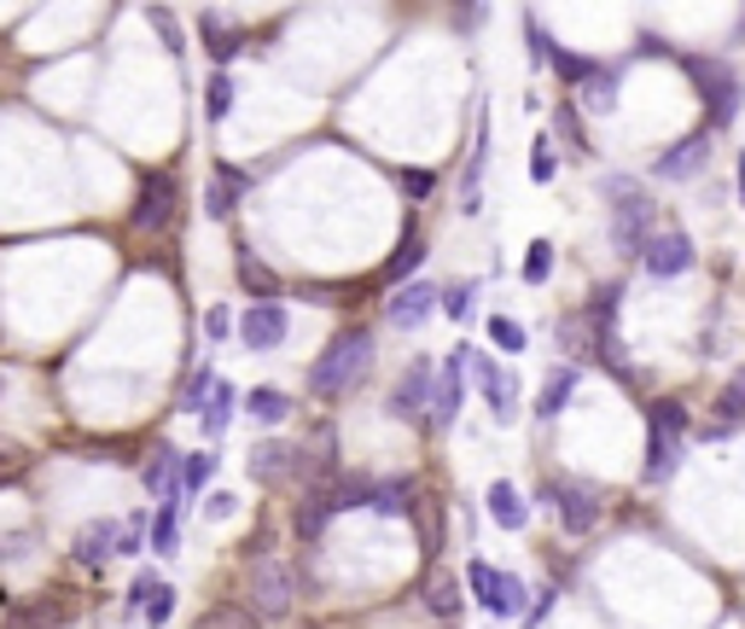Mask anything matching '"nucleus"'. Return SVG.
I'll return each mask as SVG.
<instances>
[{
    "mask_svg": "<svg viewBox=\"0 0 745 629\" xmlns=\"http://www.w3.org/2000/svg\"><path fill=\"white\" fill-rule=\"evenodd\" d=\"M367 368H372V333H367V327H344V333L321 350L315 368H309V391H315V397H344Z\"/></svg>",
    "mask_w": 745,
    "mask_h": 629,
    "instance_id": "f257e3e1",
    "label": "nucleus"
},
{
    "mask_svg": "<svg viewBox=\"0 0 745 629\" xmlns=\"http://www.w3.org/2000/svg\"><path fill=\"white\" fill-rule=\"evenodd\" d=\"M681 449H688V409L681 402H647V460H640V478L658 484L681 466Z\"/></svg>",
    "mask_w": 745,
    "mask_h": 629,
    "instance_id": "f03ea898",
    "label": "nucleus"
},
{
    "mask_svg": "<svg viewBox=\"0 0 745 629\" xmlns=\"http://www.w3.org/2000/svg\"><path fill=\"white\" fill-rule=\"evenodd\" d=\"M606 198H612V239L624 257H640V246L652 239V193L629 175H606Z\"/></svg>",
    "mask_w": 745,
    "mask_h": 629,
    "instance_id": "7ed1b4c3",
    "label": "nucleus"
},
{
    "mask_svg": "<svg viewBox=\"0 0 745 629\" xmlns=\"http://www.w3.org/2000/svg\"><path fill=\"white\" fill-rule=\"evenodd\" d=\"M688 76H693V88H699V99H705V111H711V129L734 123V111H739L734 71L722 65V58H688Z\"/></svg>",
    "mask_w": 745,
    "mask_h": 629,
    "instance_id": "20e7f679",
    "label": "nucleus"
},
{
    "mask_svg": "<svg viewBox=\"0 0 745 629\" xmlns=\"http://www.w3.org/2000/svg\"><path fill=\"white\" fill-rule=\"evenodd\" d=\"M466 368H472V379H478V391L489 402V420L512 425V414H519V379H512L495 356H484V350H466Z\"/></svg>",
    "mask_w": 745,
    "mask_h": 629,
    "instance_id": "39448f33",
    "label": "nucleus"
},
{
    "mask_svg": "<svg viewBox=\"0 0 745 629\" xmlns=\"http://www.w3.org/2000/svg\"><path fill=\"white\" fill-rule=\"evenodd\" d=\"M175 198H181L175 175L170 170H147V175H140V193H134L129 221H134L140 234H163V228H170V216H175Z\"/></svg>",
    "mask_w": 745,
    "mask_h": 629,
    "instance_id": "423d86ee",
    "label": "nucleus"
},
{
    "mask_svg": "<svg viewBox=\"0 0 745 629\" xmlns=\"http://www.w3.org/2000/svg\"><path fill=\"white\" fill-rule=\"evenodd\" d=\"M617 303H624V286H606L594 303H589V333H594V361H606L612 373H629L624 361V338H617Z\"/></svg>",
    "mask_w": 745,
    "mask_h": 629,
    "instance_id": "0eeeda50",
    "label": "nucleus"
},
{
    "mask_svg": "<svg viewBox=\"0 0 745 629\" xmlns=\"http://www.w3.org/2000/svg\"><path fill=\"white\" fill-rule=\"evenodd\" d=\"M292 600H298L292 565L257 560V565H251V612H257V618H285V612H292Z\"/></svg>",
    "mask_w": 745,
    "mask_h": 629,
    "instance_id": "6e6552de",
    "label": "nucleus"
},
{
    "mask_svg": "<svg viewBox=\"0 0 745 629\" xmlns=\"http://www.w3.org/2000/svg\"><path fill=\"white\" fill-rule=\"evenodd\" d=\"M431 391H438V368H431V356L408 361L402 379H397V391H390V414L408 420V425L425 420V414H431Z\"/></svg>",
    "mask_w": 745,
    "mask_h": 629,
    "instance_id": "1a4fd4ad",
    "label": "nucleus"
},
{
    "mask_svg": "<svg viewBox=\"0 0 745 629\" xmlns=\"http://www.w3.org/2000/svg\"><path fill=\"white\" fill-rule=\"evenodd\" d=\"M239 338L245 350H280L285 338H292V310L274 297V303H251V310L239 315Z\"/></svg>",
    "mask_w": 745,
    "mask_h": 629,
    "instance_id": "9d476101",
    "label": "nucleus"
},
{
    "mask_svg": "<svg viewBox=\"0 0 745 629\" xmlns=\"http://www.w3.org/2000/svg\"><path fill=\"white\" fill-rule=\"evenodd\" d=\"M640 269H647L652 280H676V274H688V269H693V239L681 234V228L652 234L647 246H640Z\"/></svg>",
    "mask_w": 745,
    "mask_h": 629,
    "instance_id": "9b49d317",
    "label": "nucleus"
},
{
    "mask_svg": "<svg viewBox=\"0 0 745 629\" xmlns=\"http://www.w3.org/2000/svg\"><path fill=\"white\" fill-rule=\"evenodd\" d=\"M466 350L472 344H461V350H449L443 361V379H438V391H431V425H454V414H461V402H466Z\"/></svg>",
    "mask_w": 745,
    "mask_h": 629,
    "instance_id": "f8f14e48",
    "label": "nucleus"
},
{
    "mask_svg": "<svg viewBox=\"0 0 745 629\" xmlns=\"http://www.w3.org/2000/svg\"><path fill=\"white\" fill-rule=\"evenodd\" d=\"M548 501H553V513H559V524H565L571 536L594 531V519H600V496L594 490H583V484H548Z\"/></svg>",
    "mask_w": 745,
    "mask_h": 629,
    "instance_id": "ddd939ff",
    "label": "nucleus"
},
{
    "mask_svg": "<svg viewBox=\"0 0 745 629\" xmlns=\"http://www.w3.org/2000/svg\"><path fill=\"white\" fill-rule=\"evenodd\" d=\"M438 310V286H431V280H408V286H397L390 292V310H385V321L390 327H420V321Z\"/></svg>",
    "mask_w": 745,
    "mask_h": 629,
    "instance_id": "4468645a",
    "label": "nucleus"
},
{
    "mask_svg": "<svg viewBox=\"0 0 745 629\" xmlns=\"http://www.w3.org/2000/svg\"><path fill=\"white\" fill-rule=\"evenodd\" d=\"M711 164V134H688V140H676V147L652 164V175L658 181H688V175H699Z\"/></svg>",
    "mask_w": 745,
    "mask_h": 629,
    "instance_id": "2eb2a0df",
    "label": "nucleus"
},
{
    "mask_svg": "<svg viewBox=\"0 0 745 629\" xmlns=\"http://www.w3.org/2000/svg\"><path fill=\"white\" fill-rule=\"evenodd\" d=\"M117 542H122V524L117 519H94V524H82V531H76L71 560L76 565H106L117 554Z\"/></svg>",
    "mask_w": 745,
    "mask_h": 629,
    "instance_id": "dca6fc26",
    "label": "nucleus"
},
{
    "mask_svg": "<svg viewBox=\"0 0 745 629\" xmlns=\"http://www.w3.org/2000/svg\"><path fill=\"white\" fill-rule=\"evenodd\" d=\"M245 187H251V175L234 170V164H222V170L210 175V187H204V216H210V221H227V216H234V205L245 198Z\"/></svg>",
    "mask_w": 745,
    "mask_h": 629,
    "instance_id": "f3484780",
    "label": "nucleus"
},
{
    "mask_svg": "<svg viewBox=\"0 0 745 629\" xmlns=\"http://www.w3.org/2000/svg\"><path fill=\"white\" fill-rule=\"evenodd\" d=\"M484 501H489V519L501 524V531H525L530 524V501H525V490H512V478H495Z\"/></svg>",
    "mask_w": 745,
    "mask_h": 629,
    "instance_id": "a211bd4d",
    "label": "nucleus"
},
{
    "mask_svg": "<svg viewBox=\"0 0 745 629\" xmlns=\"http://www.w3.org/2000/svg\"><path fill=\"white\" fill-rule=\"evenodd\" d=\"M251 478L257 484L298 478V449H292V443H257V449H251Z\"/></svg>",
    "mask_w": 745,
    "mask_h": 629,
    "instance_id": "6ab92c4d",
    "label": "nucleus"
},
{
    "mask_svg": "<svg viewBox=\"0 0 745 629\" xmlns=\"http://www.w3.org/2000/svg\"><path fill=\"white\" fill-rule=\"evenodd\" d=\"M372 513L379 519H408L413 513V478H372Z\"/></svg>",
    "mask_w": 745,
    "mask_h": 629,
    "instance_id": "aec40b11",
    "label": "nucleus"
},
{
    "mask_svg": "<svg viewBox=\"0 0 745 629\" xmlns=\"http://www.w3.org/2000/svg\"><path fill=\"white\" fill-rule=\"evenodd\" d=\"M198 35H204V53L216 58V71H227V58H234L239 47H245V35L227 24V18H216V12H204L198 18Z\"/></svg>",
    "mask_w": 745,
    "mask_h": 629,
    "instance_id": "412c9836",
    "label": "nucleus"
},
{
    "mask_svg": "<svg viewBox=\"0 0 745 629\" xmlns=\"http://www.w3.org/2000/svg\"><path fill=\"white\" fill-rule=\"evenodd\" d=\"M140 478H147V490H152V496L181 501V455L170 449V443H163V449L147 460V473H140Z\"/></svg>",
    "mask_w": 745,
    "mask_h": 629,
    "instance_id": "4be33fe9",
    "label": "nucleus"
},
{
    "mask_svg": "<svg viewBox=\"0 0 745 629\" xmlns=\"http://www.w3.org/2000/svg\"><path fill=\"white\" fill-rule=\"evenodd\" d=\"M234 409H239V391H234L227 379H216V384H210V397H204V409H198L204 437H222V432H227V420H234Z\"/></svg>",
    "mask_w": 745,
    "mask_h": 629,
    "instance_id": "5701e85b",
    "label": "nucleus"
},
{
    "mask_svg": "<svg viewBox=\"0 0 745 629\" xmlns=\"http://www.w3.org/2000/svg\"><path fill=\"white\" fill-rule=\"evenodd\" d=\"M530 612V588L512 572H495V595H489V618H525Z\"/></svg>",
    "mask_w": 745,
    "mask_h": 629,
    "instance_id": "b1692460",
    "label": "nucleus"
},
{
    "mask_svg": "<svg viewBox=\"0 0 745 629\" xmlns=\"http://www.w3.org/2000/svg\"><path fill=\"white\" fill-rule=\"evenodd\" d=\"M420 600H425V612L454 618V612H461V577H454V572H431L425 588H420Z\"/></svg>",
    "mask_w": 745,
    "mask_h": 629,
    "instance_id": "393cba45",
    "label": "nucleus"
},
{
    "mask_svg": "<svg viewBox=\"0 0 745 629\" xmlns=\"http://www.w3.org/2000/svg\"><path fill=\"white\" fill-rule=\"evenodd\" d=\"M245 409H251L257 425H280L285 414H292V397H285L280 384H257V391L245 397Z\"/></svg>",
    "mask_w": 745,
    "mask_h": 629,
    "instance_id": "a878e982",
    "label": "nucleus"
},
{
    "mask_svg": "<svg viewBox=\"0 0 745 629\" xmlns=\"http://www.w3.org/2000/svg\"><path fill=\"white\" fill-rule=\"evenodd\" d=\"M239 286L251 292L257 303H274V297H280V274H274V269H262V262H257L251 251H239Z\"/></svg>",
    "mask_w": 745,
    "mask_h": 629,
    "instance_id": "bb28decb",
    "label": "nucleus"
},
{
    "mask_svg": "<svg viewBox=\"0 0 745 629\" xmlns=\"http://www.w3.org/2000/svg\"><path fill=\"white\" fill-rule=\"evenodd\" d=\"M147 542L158 547V554H175L181 547V501H163L158 519H147Z\"/></svg>",
    "mask_w": 745,
    "mask_h": 629,
    "instance_id": "cd10ccee",
    "label": "nucleus"
},
{
    "mask_svg": "<svg viewBox=\"0 0 745 629\" xmlns=\"http://www.w3.org/2000/svg\"><path fill=\"white\" fill-rule=\"evenodd\" d=\"M571 391H576V368H553L548 379H542V397H536V414L542 420H553L559 409L571 402Z\"/></svg>",
    "mask_w": 745,
    "mask_h": 629,
    "instance_id": "c85d7f7f",
    "label": "nucleus"
},
{
    "mask_svg": "<svg viewBox=\"0 0 745 629\" xmlns=\"http://www.w3.org/2000/svg\"><path fill=\"white\" fill-rule=\"evenodd\" d=\"M734 425H745V368L716 391V432H734Z\"/></svg>",
    "mask_w": 745,
    "mask_h": 629,
    "instance_id": "c756f323",
    "label": "nucleus"
},
{
    "mask_svg": "<svg viewBox=\"0 0 745 629\" xmlns=\"http://www.w3.org/2000/svg\"><path fill=\"white\" fill-rule=\"evenodd\" d=\"M617 88H624V76L594 65V71L583 76V106H589V111H612V106H617Z\"/></svg>",
    "mask_w": 745,
    "mask_h": 629,
    "instance_id": "7c9ffc66",
    "label": "nucleus"
},
{
    "mask_svg": "<svg viewBox=\"0 0 745 629\" xmlns=\"http://www.w3.org/2000/svg\"><path fill=\"white\" fill-rule=\"evenodd\" d=\"M234 99H239L234 76H227V71H216V76H210V88H204V117H210V123H227V111H234Z\"/></svg>",
    "mask_w": 745,
    "mask_h": 629,
    "instance_id": "2f4dec72",
    "label": "nucleus"
},
{
    "mask_svg": "<svg viewBox=\"0 0 745 629\" xmlns=\"http://www.w3.org/2000/svg\"><path fill=\"white\" fill-rule=\"evenodd\" d=\"M58 618H65V606L58 600H30L12 612V629H58Z\"/></svg>",
    "mask_w": 745,
    "mask_h": 629,
    "instance_id": "473e14b6",
    "label": "nucleus"
},
{
    "mask_svg": "<svg viewBox=\"0 0 745 629\" xmlns=\"http://www.w3.org/2000/svg\"><path fill=\"white\" fill-rule=\"evenodd\" d=\"M489 344H495V350H501V356H519L525 350V327H519V321H512V315H489Z\"/></svg>",
    "mask_w": 745,
    "mask_h": 629,
    "instance_id": "72a5a7b5",
    "label": "nucleus"
},
{
    "mask_svg": "<svg viewBox=\"0 0 745 629\" xmlns=\"http://www.w3.org/2000/svg\"><path fill=\"white\" fill-rule=\"evenodd\" d=\"M210 473H216V449H210V455H193V460H181V496H198L204 484H210Z\"/></svg>",
    "mask_w": 745,
    "mask_h": 629,
    "instance_id": "f704fd0d",
    "label": "nucleus"
},
{
    "mask_svg": "<svg viewBox=\"0 0 745 629\" xmlns=\"http://www.w3.org/2000/svg\"><path fill=\"white\" fill-rule=\"evenodd\" d=\"M548 274H553V246H548V239H530V251H525V280H530V286H542Z\"/></svg>",
    "mask_w": 745,
    "mask_h": 629,
    "instance_id": "c9c22d12",
    "label": "nucleus"
},
{
    "mask_svg": "<svg viewBox=\"0 0 745 629\" xmlns=\"http://www.w3.org/2000/svg\"><path fill=\"white\" fill-rule=\"evenodd\" d=\"M210 384H216V373L210 368H198L193 379L181 384V414H198L204 409V397H210Z\"/></svg>",
    "mask_w": 745,
    "mask_h": 629,
    "instance_id": "e433bc0d",
    "label": "nucleus"
},
{
    "mask_svg": "<svg viewBox=\"0 0 745 629\" xmlns=\"http://www.w3.org/2000/svg\"><path fill=\"white\" fill-rule=\"evenodd\" d=\"M198 629H257V618L245 606H216V612L198 618Z\"/></svg>",
    "mask_w": 745,
    "mask_h": 629,
    "instance_id": "4c0bfd02",
    "label": "nucleus"
},
{
    "mask_svg": "<svg viewBox=\"0 0 745 629\" xmlns=\"http://www.w3.org/2000/svg\"><path fill=\"white\" fill-rule=\"evenodd\" d=\"M438 297H443V315L466 321V315H472V303H478V280H466V286H449V292H438Z\"/></svg>",
    "mask_w": 745,
    "mask_h": 629,
    "instance_id": "58836bf2",
    "label": "nucleus"
},
{
    "mask_svg": "<svg viewBox=\"0 0 745 629\" xmlns=\"http://www.w3.org/2000/svg\"><path fill=\"white\" fill-rule=\"evenodd\" d=\"M466 583H472V600H478L484 612H489V595H495V565H489V560H472V565H466Z\"/></svg>",
    "mask_w": 745,
    "mask_h": 629,
    "instance_id": "ea45409f",
    "label": "nucleus"
},
{
    "mask_svg": "<svg viewBox=\"0 0 745 629\" xmlns=\"http://www.w3.org/2000/svg\"><path fill=\"white\" fill-rule=\"evenodd\" d=\"M548 65H553L559 76H565V83H583V76L594 71V65H589V58H576L571 47H548Z\"/></svg>",
    "mask_w": 745,
    "mask_h": 629,
    "instance_id": "a19ab883",
    "label": "nucleus"
},
{
    "mask_svg": "<svg viewBox=\"0 0 745 629\" xmlns=\"http://www.w3.org/2000/svg\"><path fill=\"white\" fill-rule=\"evenodd\" d=\"M170 618H175V588H170V583H158V588H152V600H147V623H152V629H163Z\"/></svg>",
    "mask_w": 745,
    "mask_h": 629,
    "instance_id": "79ce46f5",
    "label": "nucleus"
},
{
    "mask_svg": "<svg viewBox=\"0 0 745 629\" xmlns=\"http://www.w3.org/2000/svg\"><path fill=\"white\" fill-rule=\"evenodd\" d=\"M420 262H425V239H408V246L390 257V280H408L413 269H420Z\"/></svg>",
    "mask_w": 745,
    "mask_h": 629,
    "instance_id": "37998d69",
    "label": "nucleus"
},
{
    "mask_svg": "<svg viewBox=\"0 0 745 629\" xmlns=\"http://www.w3.org/2000/svg\"><path fill=\"white\" fill-rule=\"evenodd\" d=\"M530 181H553V140L548 134H536V147H530Z\"/></svg>",
    "mask_w": 745,
    "mask_h": 629,
    "instance_id": "c03bdc74",
    "label": "nucleus"
},
{
    "mask_svg": "<svg viewBox=\"0 0 745 629\" xmlns=\"http://www.w3.org/2000/svg\"><path fill=\"white\" fill-rule=\"evenodd\" d=\"M158 583H163L158 572H140V577L129 583V618H134V612H147V600H152V588H158Z\"/></svg>",
    "mask_w": 745,
    "mask_h": 629,
    "instance_id": "a18cd8bd",
    "label": "nucleus"
},
{
    "mask_svg": "<svg viewBox=\"0 0 745 629\" xmlns=\"http://www.w3.org/2000/svg\"><path fill=\"white\" fill-rule=\"evenodd\" d=\"M152 24H158V35H163V47H170V53H181V30H175V12L152 7Z\"/></svg>",
    "mask_w": 745,
    "mask_h": 629,
    "instance_id": "49530a36",
    "label": "nucleus"
},
{
    "mask_svg": "<svg viewBox=\"0 0 745 629\" xmlns=\"http://www.w3.org/2000/svg\"><path fill=\"white\" fill-rule=\"evenodd\" d=\"M431 187H438V175H431V170H408L402 175V193L408 198H431Z\"/></svg>",
    "mask_w": 745,
    "mask_h": 629,
    "instance_id": "de8ad7c7",
    "label": "nucleus"
},
{
    "mask_svg": "<svg viewBox=\"0 0 745 629\" xmlns=\"http://www.w3.org/2000/svg\"><path fill=\"white\" fill-rule=\"evenodd\" d=\"M227 333H234V315H227V310H210V315H204V338H210V344H222Z\"/></svg>",
    "mask_w": 745,
    "mask_h": 629,
    "instance_id": "09e8293b",
    "label": "nucleus"
},
{
    "mask_svg": "<svg viewBox=\"0 0 745 629\" xmlns=\"http://www.w3.org/2000/svg\"><path fill=\"white\" fill-rule=\"evenodd\" d=\"M140 542H147V519H140V513H134L129 524H122V542H117V554H134V547H140Z\"/></svg>",
    "mask_w": 745,
    "mask_h": 629,
    "instance_id": "8fccbe9b",
    "label": "nucleus"
},
{
    "mask_svg": "<svg viewBox=\"0 0 745 629\" xmlns=\"http://www.w3.org/2000/svg\"><path fill=\"white\" fill-rule=\"evenodd\" d=\"M18 466H30V449H18V443H0V473H18Z\"/></svg>",
    "mask_w": 745,
    "mask_h": 629,
    "instance_id": "3c124183",
    "label": "nucleus"
},
{
    "mask_svg": "<svg viewBox=\"0 0 745 629\" xmlns=\"http://www.w3.org/2000/svg\"><path fill=\"white\" fill-rule=\"evenodd\" d=\"M204 513H210V519H227V513H234V496H227V490H216L210 501H204Z\"/></svg>",
    "mask_w": 745,
    "mask_h": 629,
    "instance_id": "603ef678",
    "label": "nucleus"
},
{
    "mask_svg": "<svg viewBox=\"0 0 745 629\" xmlns=\"http://www.w3.org/2000/svg\"><path fill=\"white\" fill-rule=\"evenodd\" d=\"M454 24H461V30H478V24H484V7H461V12H454Z\"/></svg>",
    "mask_w": 745,
    "mask_h": 629,
    "instance_id": "864d4df0",
    "label": "nucleus"
},
{
    "mask_svg": "<svg viewBox=\"0 0 745 629\" xmlns=\"http://www.w3.org/2000/svg\"><path fill=\"white\" fill-rule=\"evenodd\" d=\"M739 205H745V164H739Z\"/></svg>",
    "mask_w": 745,
    "mask_h": 629,
    "instance_id": "5fc2aeb1",
    "label": "nucleus"
},
{
    "mask_svg": "<svg viewBox=\"0 0 745 629\" xmlns=\"http://www.w3.org/2000/svg\"><path fill=\"white\" fill-rule=\"evenodd\" d=\"M0 391H7V379H0Z\"/></svg>",
    "mask_w": 745,
    "mask_h": 629,
    "instance_id": "6e6d98bb",
    "label": "nucleus"
}]
</instances>
